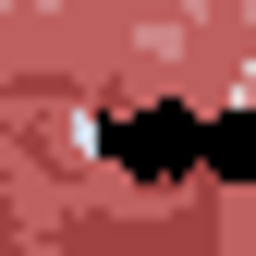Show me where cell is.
Instances as JSON below:
<instances>
[{
  "label": "cell",
  "mask_w": 256,
  "mask_h": 256,
  "mask_svg": "<svg viewBox=\"0 0 256 256\" xmlns=\"http://www.w3.org/2000/svg\"><path fill=\"white\" fill-rule=\"evenodd\" d=\"M122 158L171 183V171H183V122H171V110H158V122H122Z\"/></svg>",
  "instance_id": "cell-1"
}]
</instances>
